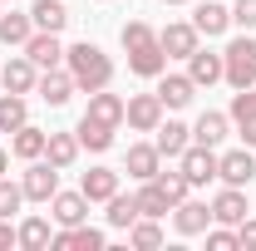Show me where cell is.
I'll use <instances>...</instances> for the list:
<instances>
[{
  "label": "cell",
  "mask_w": 256,
  "mask_h": 251,
  "mask_svg": "<svg viewBox=\"0 0 256 251\" xmlns=\"http://www.w3.org/2000/svg\"><path fill=\"white\" fill-rule=\"evenodd\" d=\"M118 40H124V50H128V69H133L138 79H158L162 69H168V54H162V40H158L153 25L128 20Z\"/></svg>",
  "instance_id": "cell-1"
},
{
  "label": "cell",
  "mask_w": 256,
  "mask_h": 251,
  "mask_svg": "<svg viewBox=\"0 0 256 251\" xmlns=\"http://www.w3.org/2000/svg\"><path fill=\"white\" fill-rule=\"evenodd\" d=\"M64 69L74 74V84H79L84 94H94V89H108V84H114V60H108L98 44H89V40H79V44L64 50Z\"/></svg>",
  "instance_id": "cell-2"
},
{
  "label": "cell",
  "mask_w": 256,
  "mask_h": 251,
  "mask_svg": "<svg viewBox=\"0 0 256 251\" xmlns=\"http://www.w3.org/2000/svg\"><path fill=\"white\" fill-rule=\"evenodd\" d=\"M222 79L232 89H256V34H236L222 50Z\"/></svg>",
  "instance_id": "cell-3"
},
{
  "label": "cell",
  "mask_w": 256,
  "mask_h": 251,
  "mask_svg": "<svg viewBox=\"0 0 256 251\" xmlns=\"http://www.w3.org/2000/svg\"><path fill=\"white\" fill-rule=\"evenodd\" d=\"M20 192H25V202H50L60 192V168L50 158H30V168L20 178Z\"/></svg>",
  "instance_id": "cell-4"
},
{
  "label": "cell",
  "mask_w": 256,
  "mask_h": 251,
  "mask_svg": "<svg viewBox=\"0 0 256 251\" xmlns=\"http://www.w3.org/2000/svg\"><path fill=\"white\" fill-rule=\"evenodd\" d=\"M178 168H182V178H188L192 188H202V182L217 178V148H207V143H188L182 158H178Z\"/></svg>",
  "instance_id": "cell-5"
},
{
  "label": "cell",
  "mask_w": 256,
  "mask_h": 251,
  "mask_svg": "<svg viewBox=\"0 0 256 251\" xmlns=\"http://www.w3.org/2000/svg\"><path fill=\"white\" fill-rule=\"evenodd\" d=\"M124 124L138 128V133H158V124H162V98L158 94H133L124 104Z\"/></svg>",
  "instance_id": "cell-6"
},
{
  "label": "cell",
  "mask_w": 256,
  "mask_h": 251,
  "mask_svg": "<svg viewBox=\"0 0 256 251\" xmlns=\"http://www.w3.org/2000/svg\"><path fill=\"white\" fill-rule=\"evenodd\" d=\"M34 94L44 98L50 108H64L69 98L79 94V84H74V74H69V69H40V84H34Z\"/></svg>",
  "instance_id": "cell-7"
},
{
  "label": "cell",
  "mask_w": 256,
  "mask_h": 251,
  "mask_svg": "<svg viewBox=\"0 0 256 251\" xmlns=\"http://www.w3.org/2000/svg\"><path fill=\"white\" fill-rule=\"evenodd\" d=\"M172 226H178V236H202L207 226H212V202H172Z\"/></svg>",
  "instance_id": "cell-8"
},
{
  "label": "cell",
  "mask_w": 256,
  "mask_h": 251,
  "mask_svg": "<svg viewBox=\"0 0 256 251\" xmlns=\"http://www.w3.org/2000/svg\"><path fill=\"white\" fill-rule=\"evenodd\" d=\"M217 178H222L226 188H246L256 178V158L252 148H232V153H217Z\"/></svg>",
  "instance_id": "cell-9"
},
{
  "label": "cell",
  "mask_w": 256,
  "mask_h": 251,
  "mask_svg": "<svg viewBox=\"0 0 256 251\" xmlns=\"http://www.w3.org/2000/svg\"><path fill=\"white\" fill-rule=\"evenodd\" d=\"M158 40H162V54H168V60H188L192 50L202 44L197 25H188V20H172V25H162V30H158Z\"/></svg>",
  "instance_id": "cell-10"
},
{
  "label": "cell",
  "mask_w": 256,
  "mask_h": 251,
  "mask_svg": "<svg viewBox=\"0 0 256 251\" xmlns=\"http://www.w3.org/2000/svg\"><path fill=\"white\" fill-rule=\"evenodd\" d=\"M226 118L236 124L242 143H246V148H256V89H236L232 108H226Z\"/></svg>",
  "instance_id": "cell-11"
},
{
  "label": "cell",
  "mask_w": 256,
  "mask_h": 251,
  "mask_svg": "<svg viewBox=\"0 0 256 251\" xmlns=\"http://www.w3.org/2000/svg\"><path fill=\"white\" fill-rule=\"evenodd\" d=\"M153 94L162 98V108H188L192 98H197V84H192L188 74H168V69H162V74H158V89H153Z\"/></svg>",
  "instance_id": "cell-12"
},
{
  "label": "cell",
  "mask_w": 256,
  "mask_h": 251,
  "mask_svg": "<svg viewBox=\"0 0 256 251\" xmlns=\"http://www.w3.org/2000/svg\"><path fill=\"white\" fill-rule=\"evenodd\" d=\"M25 54L34 60V69H60V64H64V44H60V34L34 30L30 40H25Z\"/></svg>",
  "instance_id": "cell-13"
},
{
  "label": "cell",
  "mask_w": 256,
  "mask_h": 251,
  "mask_svg": "<svg viewBox=\"0 0 256 251\" xmlns=\"http://www.w3.org/2000/svg\"><path fill=\"white\" fill-rule=\"evenodd\" d=\"M104 232L98 226H89V222H79V226H60L54 232V246L60 251H104Z\"/></svg>",
  "instance_id": "cell-14"
},
{
  "label": "cell",
  "mask_w": 256,
  "mask_h": 251,
  "mask_svg": "<svg viewBox=\"0 0 256 251\" xmlns=\"http://www.w3.org/2000/svg\"><path fill=\"white\" fill-rule=\"evenodd\" d=\"M0 84H5V94H34V84H40V69H34L30 54H20V60H10L0 69Z\"/></svg>",
  "instance_id": "cell-15"
},
{
  "label": "cell",
  "mask_w": 256,
  "mask_h": 251,
  "mask_svg": "<svg viewBox=\"0 0 256 251\" xmlns=\"http://www.w3.org/2000/svg\"><path fill=\"white\" fill-rule=\"evenodd\" d=\"M50 217L60 222V226L89 222V197H84V192H54V197H50Z\"/></svg>",
  "instance_id": "cell-16"
},
{
  "label": "cell",
  "mask_w": 256,
  "mask_h": 251,
  "mask_svg": "<svg viewBox=\"0 0 256 251\" xmlns=\"http://www.w3.org/2000/svg\"><path fill=\"white\" fill-rule=\"evenodd\" d=\"M242 217H252V207H246V192H242V188H222L217 197H212V222L236 226Z\"/></svg>",
  "instance_id": "cell-17"
},
{
  "label": "cell",
  "mask_w": 256,
  "mask_h": 251,
  "mask_svg": "<svg viewBox=\"0 0 256 251\" xmlns=\"http://www.w3.org/2000/svg\"><path fill=\"white\" fill-rule=\"evenodd\" d=\"M192 25H197V34L217 40V34H226V25H232V10H226L222 0H202V5L192 10Z\"/></svg>",
  "instance_id": "cell-18"
},
{
  "label": "cell",
  "mask_w": 256,
  "mask_h": 251,
  "mask_svg": "<svg viewBox=\"0 0 256 251\" xmlns=\"http://www.w3.org/2000/svg\"><path fill=\"white\" fill-rule=\"evenodd\" d=\"M188 79L197 84V89H212V84L222 79V54H212V50L197 44V50L188 54Z\"/></svg>",
  "instance_id": "cell-19"
},
{
  "label": "cell",
  "mask_w": 256,
  "mask_h": 251,
  "mask_svg": "<svg viewBox=\"0 0 256 251\" xmlns=\"http://www.w3.org/2000/svg\"><path fill=\"white\" fill-rule=\"evenodd\" d=\"M124 172H128V178H138V182H148V178H158V172H162V153L153 148V143H133Z\"/></svg>",
  "instance_id": "cell-20"
},
{
  "label": "cell",
  "mask_w": 256,
  "mask_h": 251,
  "mask_svg": "<svg viewBox=\"0 0 256 251\" xmlns=\"http://www.w3.org/2000/svg\"><path fill=\"white\" fill-rule=\"evenodd\" d=\"M124 104H128V98L108 94V89H94L84 114H89V118H98V124H108V128H124Z\"/></svg>",
  "instance_id": "cell-21"
},
{
  "label": "cell",
  "mask_w": 256,
  "mask_h": 251,
  "mask_svg": "<svg viewBox=\"0 0 256 251\" xmlns=\"http://www.w3.org/2000/svg\"><path fill=\"white\" fill-rule=\"evenodd\" d=\"M79 192H84L89 202H108V197L118 192V172H114V168H89V172L79 178Z\"/></svg>",
  "instance_id": "cell-22"
},
{
  "label": "cell",
  "mask_w": 256,
  "mask_h": 251,
  "mask_svg": "<svg viewBox=\"0 0 256 251\" xmlns=\"http://www.w3.org/2000/svg\"><path fill=\"white\" fill-rule=\"evenodd\" d=\"M192 143V128L178 124V118H168V124H158V138H153V148H158L162 158H182V148Z\"/></svg>",
  "instance_id": "cell-23"
},
{
  "label": "cell",
  "mask_w": 256,
  "mask_h": 251,
  "mask_svg": "<svg viewBox=\"0 0 256 251\" xmlns=\"http://www.w3.org/2000/svg\"><path fill=\"white\" fill-rule=\"evenodd\" d=\"M74 133H79V148H89V153H108V148H114V133H118V128H108V124H98V118H89V114H84Z\"/></svg>",
  "instance_id": "cell-24"
},
{
  "label": "cell",
  "mask_w": 256,
  "mask_h": 251,
  "mask_svg": "<svg viewBox=\"0 0 256 251\" xmlns=\"http://www.w3.org/2000/svg\"><path fill=\"white\" fill-rule=\"evenodd\" d=\"M44 143H50V133L44 128H34V124H25V128H15V138H10V153L15 158H44Z\"/></svg>",
  "instance_id": "cell-25"
},
{
  "label": "cell",
  "mask_w": 256,
  "mask_h": 251,
  "mask_svg": "<svg viewBox=\"0 0 256 251\" xmlns=\"http://www.w3.org/2000/svg\"><path fill=\"white\" fill-rule=\"evenodd\" d=\"M44 158H50L60 172H64V168H74V162H79V133H50Z\"/></svg>",
  "instance_id": "cell-26"
},
{
  "label": "cell",
  "mask_w": 256,
  "mask_h": 251,
  "mask_svg": "<svg viewBox=\"0 0 256 251\" xmlns=\"http://www.w3.org/2000/svg\"><path fill=\"white\" fill-rule=\"evenodd\" d=\"M15 232H20V246L25 251H50L54 246V226H50L44 217H25Z\"/></svg>",
  "instance_id": "cell-27"
},
{
  "label": "cell",
  "mask_w": 256,
  "mask_h": 251,
  "mask_svg": "<svg viewBox=\"0 0 256 251\" xmlns=\"http://www.w3.org/2000/svg\"><path fill=\"white\" fill-rule=\"evenodd\" d=\"M30 20H34V30L60 34L64 25H69V10H64L60 0H34V5H30Z\"/></svg>",
  "instance_id": "cell-28"
},
{
  "label": "cell",
  "mask_w": 256,
  "mask_h": 251,
  "mask_svg": "<svg viewBox=\"0 0 256 251\" xmlns=\"http://www.w3.org/2000/svg\"><path fill=\"white\" fill-rule=\"evenodd\" d=\"M226 128H232V118H226V114H212V108H207V114H202V118L192 124V143H207V148H217V143L226 138Z\"/></svg>",
  "instance_id": "cell-29"
},
{
  "label": "cell",
  "mask_w": 256,
  "mask_h": 251,
  "mask_svg": "<svg viewBox=\"0 0 256 251\" xmlns=\"http://www.w3.org/2000/svg\"><path fill=\"white\" fill-rule=\"evenodd\" d=\"M34 34V20H30V10L20 15V10H10V15H0V44H20L25 50V40Z\"/></svg>",
  "instance_id": "cell-30"
},
{
  "label": "cell",
  "mask_w": 256,
  "mask_h": 251,
  "mask_svg": "<svg viewBox=\"0 0 256 251\" xmlns=\"http://www.w3.org/2000/svg\"><path fill=\"white\" fill-rule=\"evenodd\" d=\"M133 197H138V212H143V217H168V212H172V197H168V192H162L153 178L133 192Z\"/></svg>",
  "instance_id": "cell-31"
},
{
  "label": "cell",
  "mask_w": 256,
  "mask_h": 251,
  "mask_svg": "<svg viewBox=\"0 0 256 251\" xmlns=\"http://www.w3.org/2000/svg\"><path fill=\"white\" fill-rule=\"evenodd\" d=\"M30 124V108H25V94H0V133H15V128Z\"/></svg>",
  "instance_id": "cell-32"
},
{
  "label": "cell",
  "mask_w": 256,
  "mask_h": 251,
  "mask_svg": "<svg viewBox=\"0 0 256 251\" xmlns=\"http://www.w3.org/2000/svg\"><path fill=\"white\" fill-rule=\"evenodd\" d=\"M128 246H138V251L162 246V226H158V217H138V222H133V226H128Z\"/></svg>",
  "instance_id": "cell-33"
},
{
  "label": "cell",
  "mask_w": 256,
  "mask_h": 251,
  "mask_svg": "<svg viewBox=\"0 0 256 251\" xmlns=\"http://www.w3.org/2000/svg\"><path fill=\"white\" fill-rule=\"evenodd\" d=\"M138 217H143V212H138V197H124V192H114V197H108V226L128 232Z\"/></svg>",
  "instance_id": "cell-34"
},
{
  "label": "cell",
  "mask_w": 256,
  "mask_h": 251,
  "mask_svg": "<svg viewBox=\"0 0 256 251\" xmlns=\"http://www.w3.org/2000/svg\"><path fill=\"white\" fill-rule=\"evenodd\" d=\"M153 182H158L162 192H168V197H172V202H182V197H188V178H182V168H178V172H158V178H153Z\"/></svg>",
  "instance_id": "cell-35"
},
{
  "label": "cell",
  "mask_w": 256,
  "mask_h": 251,
  "mask_svg": "<svg viewBox=\"0 0 256 251\" xmlns=\"http://www.w3.org/2000/svg\"><path fill=\"white\" fill-rule=\"evenodd\" d=\"M20 202H25V192H20V182H5V178H0V217L20 212Z\"/></svg>",
  "instance_id": "cell-36"
},
{
  "label": "cell",
  "mask_w": 256,
  "mask_h": 251,
  "mask_svg": "<svg viewBox=\"0 0 256 251\" xmlns=\"http://www.w3.org/2000/svg\"><path fill=\"white\" fill-rule=\"evenodd\" d=\"M207 246H212V251H232V246H242V242H236V232H232V226L217 222V226H207Z\"/></svg>",
  "instance_id": "cell-37"
},
{
  "label": "cell",
  "mask_w": 256,
  "mask_h": 251,
  "mask_svg": "<svg viewBox=\"0 0 256 251\" xmlns=\"http://www.w3.org/2000/svg\"><path fill=\"white\" fill-rule=\"evenodd\" d=\"M232 25L256 30V0H236V5H232Z\"/></svg>",
  "instance_id": "cell-38"
},
{
  "label": "cell",
  "mask_w": 256,
  "mask_h": 251,
  "mask_svg": "<svg viewBox=\"0 0 256 251\" xmlns=\"http://www.w3.org/2000/svg\"><path fill=\"white\" fill-rule=\"evenodd\" d=\"M236 242L256 251V217H242V222H236Z\"/></svg>",
  "instance_id": "cell-39"
},
{
  "label": "cell",
  "mask_w": 256,
  "mask_h": 251,
  "mask_svg": "<svg viewBox=\"0 0 256 251\" xmlns=\"http://www.w3.org/2000/svg\"><path fill=\"white\" fill-rule=\"evenodd\" d=\"M10 246H20V232L10 226V217H0V251H10Z\"/></svg>",
  "instance_id": "cell-40"
},
{
  "label": "cell",
  "mask_w": 256,
  "mask_h": 251,
  "mask_svg": "<svg viewBox=\"0 0 256 251\" xmlns=\"http://www.w3.org/2000/svg\"><path fill=\"white\" fill-rule=\"evenodd\" d=\"M5 168H10V153H5V148H0V178H5Z\"/></svg>",
  "instance_id": "cell-41"
},
{
  "label": "cell",
  "mask_w": 256,
  "mask_h": 251,
  "mask_svg": "<svg viewBox=\"0 0 256 251\" xmlns=\"http://www.w3.org/2000/svg\"><path fill=\"white\" fill-rule=\"evenodd\" d=\"M162 5H188V0H162Z\"/></svg>",
  "instance_id": "cell-42"
},
{
  "label": "cell",
  "mask_w": 256,
  "mask_h": 251,
  "mask_svg": "<svg viewBox=\"0 0 256 251\" xmlns=\"http://www.w3.org/2000/svg\"><path fill=\"white\" fill-rule=\"evenodd\" d=\"M0 5H15V0H0Z\"/></svg>",
  "instance_id": "cell-43"
}]
</instances>
